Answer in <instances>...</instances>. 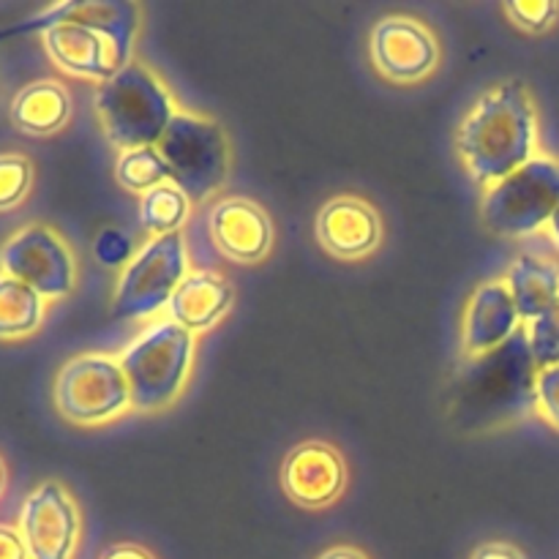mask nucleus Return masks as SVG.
<instances>
[{
  "label": "nucleus",
  "instance_id": "nucleus-21",
  "mask_svg": "<svg viewBox=\"0 0 559 559\" xmlns=\"http://www.w3.org/2000/svg\"><path fill=\"white\" fill-rule=\"evenodd\" d=\"M115 180L129 194L142 197L156 189V186L169 183L173 173H169V164L164 162L158 147H134V151L118 153V158H115Z\"/></svg>",
  "mask_w": 559,
  "mask_h": 559
},
{
  "label": "nucleus",
  "instance_id": "nucleus-25",
  "mask_svg": "<svg viewBox=\"0 0 559 559\" xmlns=\"http://www.w3.org/2000/svg\"><path fill=\"white\" fill-rule=\"evenodd\" d=\"M535 415L559 431V364L535 374Z\"/></svg>",
  "mask_w": 559,
  "mask_h": 559
},
{
  "label": "nucleus",
  "instance_id": "nucleus-9",
  "mask_svg": "<svg viewBox=\"0 0 559 559\" xmlns=\"http://www.w3.org/2000/svg\"><path fill=\"white\" fill-rule=\"evenodd\" d=\"M0 273L20 278L41 298H69L80 284V262L69 240L55 227L33 222L9 235L0 246Z\"/></svg>",
  "mask_w": 559,
  "mask_h": 559
},
{
  "label": "nucleus",
  "instance_id": "nucleus-26",
  "mask_svg": "<svg viewBox=\"0 0 559 559\" xmlns=\"http://www.w3.org/2000/svg\"><path fill=\"white\" fill-rule=\"evenodd\" d=\"M0 559H31L16 524L0 522Z\"/></svg>",
  "mask_w": 559,
  "mask_h": 559
},
{
  "label": "nucleus",
  "instance_id": "nucleus-17",
  "mask_svg": "<svg viewBox=\"0 0 559 559\" xmlns=\"http://www.w3.org/2000/svg\"><path fill=\"white\" fill-rule=\"evenodd\" d=\"M74 98L60 80L44 76L22 85L9 104V118L16 131L27 136H52L69 126Z\"/></svg>",
  "mask_w": 559,
  "mask_h": 559
},
{
  "label": "nucleus",
  "instance_id": "nucleus-2",
  "mask_svg": "<svg viewBox=\"0 0 559 559\" xmlns=\"http://www.w3.org/2000/svg\"><path fill=\"white\" fill-rule=\"evenodd\" d=\"M41 47L58 71L102 85L134 60L142 9L129 0L52 5L41 16Z\"/></svg>",
  "mask_w": 559,
  "mask_h": 559
},
{
  "label": "nucleus",
  "instance_id": "nucleus-27",
  "mask_svg": "<svg viewBox=\"0 0 559 559\" xmlns=\"http://www.w3.org/2000/svg\"><path fill=\"white\" fill-rule=\"evenodd\" d=\"M469 559H527V555L508 540H489V544L478 546Z\"/></svg>",
  "mask_w": 559,
  "mask_h": 559
},
{
  "label": "nucleus",
  "instance_id": "nucleus-4",
  "mask_svg": "<svg viewBox=\"0 0 559 559\" xmlns=\"http://www.w3.org/2000/svg\"><path fill=\"white\" fill-rule=\"evenodd\" d=\"M200 336L167 314L145 322L118 353L136 415H162L180 402L197 364Z\"/></svg>",
  "mask_w": 559,
  "mask_h": 559
},
{
  "label": "nucleus",
  "instance_id": "nucleus-12",
  "mask_svg": "<svg viewBox=\"0 0 559 559\" xmlns=\"http://www.w3.org/2000/svg\"><path fill=\"white\" fill-rule=\"evenodd\" d=\"M317 246L338 262H364L380 251L385 224L374 202L360 194H336L317 211Z\"/></svg>",
  "mask_w": 559,
  "mask_h": 559
},
{
  "label": "nucleus",
  "instance_id": "nucleus-7",
  "mask_svg": "<svg viewBox=\"0 0 559 559\" xmlns=\"http://www.w3.org/2000/svg\"><path fill=\"white\" fill-rule=\"evenodd\" d=\"M156 147L169 164L173 180L194 205L213 200L227 186L233 173V147L224 126L211 115L180 109Z\"/></svg>",
  "mask_w": 559,
  "mask_h": 559
},
{
  "label": "nucleus",
  "instance_id": "nucleus-13",
  "mask_svg": "<svg viewBox=\"0 0 559 559\" xmlns=\"http://www.w3.org/2000/svg\"><path fill=\"white\" fill-rule=\"evenodd\" d=\"M207 235L213 249L235 265H260L271 257L276 243L271 213L243 194H224L213 200L207 213Z\"/></svg>",
  "mask_w": 559,
  "mask_h": 559
},
{
  "label": "nucleus",
  "instance_id": "nucleus-8",
  "mask_svg": "<svg viewBox=\"0 0 559 559\" xmlns=\"http://www.w3.org/2000/svg\"><path fill=\"white\" fill-rule=\"evenodd\" d=\"M191 267L183 233L147 238L123 262L112 293V311L123 320H156L164 317L169 300L178 293Z\"/></svg>",
  "mask_w": 559,
  "mask_h": 559
},
{
  "label": "nucleus",
  "instance_id": "nucleus-24",
  "mask_svg": "<svg viewBox=\"0 0 559 559\" xmlns=\"http://www.w3.org/2000/svg\"><path fill=\"white\" fill-rule=\"evenodd\" d=\"M524 336L538 369L559 364V300L546 314L524 325Z\"/></svg>",
  "mask_w": 559,
  "mask_h": 559
},
{
  "label": "nucleus",
  "instance_id": "nucleus-6",
  "mask_svg": "<svg viewBox=\"0 0 559 559\" xmlns=\"http://www.w3.org/2000/svg\"><path fill=\"white\" fill-rule=\"evenodd\" d=\"M559 207V158L540 153L508 178L480 191V218L497 238L527 240L544 235Z\"/></svg>",
  "mask_w": 559,
  "mask_h": 559
},
{
  "label": "nucleus",
  "instance_id": "nucleus-31",
  "mask_svg": "<svg viewBox=\"0 0 559 559\" xmlns=\"http://www.w3.org/2000/svg\"><path fill=\"white\" fill-rule=\"evenodd\" d=\"M5 486H9V469H5L3 456H0V497L5 495Z\"/></svg>",
  "mask_w": 559,
  "mask_h": 559
},
{
  "label": "nucleus",
  "instance_id": "nucleus-23",
  "mask_svg": "<svg viewBox=\"0 0 559 559\" xmlns=\"http://www.w3.org/2000/svg\"><path fill=\"white\" fill-rule=\"evenodd\" d=\"M502 14L516 31L540 36L559 22V3L557 0H511V3H502Z\"/></svg>",
  "mask_w": 559,
  "mask_h": 559
},
{
  "label": "nucleus",
  "instance_id": "nucleus-20",
  "mask_svg": "<svg viewBox=\"0 0 559 559\" xmlns=\"http://www.w3.org/2000/svg\"><path fill=\"white\" fill-rule=\"evenodd\" d=\"M191 211H194V202L175 180L156 186V189L140 197V224L147 233V238L183 233V227L191 218Z\"/></svg>",
  "mask_w": 559,
  "mask_h": 559
},
{
  "label": "nucleus",
  "instance_id": "nucleus-30",
  "mask_svg": "<svg viewBox=\"0 0 559 559\" xmlns=\"http://www.w3.org/2000/svg\"><path fill=\"white\" fill-rule=\"evenodd\" d=\"M544 235H546V240H549V243L559 251V207L555 211V216H551V222L546 224Z\"/></svg>",
  "mask_w": 559,
  "mask_h": 559
},
{
  "label": "nucleus",
  "instance_id": "nucleus-11",
  "mask_svg": "<svg viewBox=\"0 0 559 559\" xmlns=\"http://www.w3.org/2000/svg\"><path fill=\"white\" fill-rule=\"evenodd\" d=\"M16 527L31 559H74L82 540V511L60 480H44L22 502Z\"/></svg>",
  "mask_w": 559,
  "mask_h": 559
},
{
  "label": "nucleus",
  "instance_id": "nucleus-3",
  "mask_svg": "<svg viewBox=\"0 0 559 559\" xmlns=\"http://www.w3.org/2000/svg\"><path fill=\"white\" fill-rule=\"evenodd\" d=\"M93 107L104 136L109 145L118 147V153L156 147L173 126L175 115L183 109L162 74L136 58L96 85Z\"/></svg>",
  "mask_w": 559,
  "mask_h": 559
},
{
  "label": "nucleus",
  "instance_id": "nucleus-1",
  "mask_svg": "<svg viewBox=\"0 0 559 559\" xmlns=\"http://www.w3.org/2000/svg\"><path fill=\"white\" fill-rule=\"evenodd\" d=\"M456 156L480 191L540 156V112L522 80H502L478 96L456 129Z\"/></svg>",
  "mask_w": 559,
  "mask_h": 559
},
{
  "label": "nucleus",
  "instance_id": "nucleus-16",
  "mask_svg": "<svg viewBox=\"0 0 559 559\" xmlns=\"http://www.w3.org/2000/svg\"><path fill=\"white\" fill-rule=\"evenodd\" d=\"M233 306L235 287L229 278L211 267H194L173 295L164 314L194 336H202L222 325Z\"/></svg>",
  "mask_w": 559,
  "mask_h": 559
},
{
  "label": "nucleus",
  "instance_id": "nucleus-18",
  "mask_svg": "<svg viewBox=\"0 0 559 559\" xmlns=\"http://www.w3.org/2000/svg\"><path fill=\"white\" fill-rule=\"evenodd\" d=\"M511 298L524 325L538 320L559 300V262L540 254H519L506 276Z\"/></svg>",
  "mask_w": 559,
  "mask_h": 559
},
{
  "label": "nucleus",
  "instance_id": "nucleus-28",
  "mask_svg": "<svg viewBox=\"0 0 559 559\" xmlns=\"http://www.w3.org/2000/svg\"><path fill=\"white\" fill-rule=\"evenodd\" d=\"M98 559H156V555L140 544H112L102 551Z\"/></svg>",
  "mask_w": 559,
  "mask_h": 559
},
{
  "label": "nucleus",
  "instance_id": "nucleus-10",
  "mask_svg": "<svg viewBox=\"0 0 559 559\" xmlns=\"http://www.w3.org/2000/svg\"><path fill=\"white\" fill-rule=\"evenodd\" d=\"M369 58L382 80L409 87L437 74L442 63V44L418 16L385 14L371 25Z\"/></svg>",
  "mask_w": 559,
  "mask_h": 559
},
{
  "label": "nucleus",
  "instance_id": "nucleus-5",
  "mask_svg": "<svg viewBox=\"0 0 559 559\" xmlns=\"http://www.w3.org/2000/svg\"><path fill=\"white\" fill-rule=\"evenodd\" d=\"M52 402L60 418L80 429H98L134 415L129 380L112 353H82L55 374Z\"/></svg>",
  "mask_w": 559,
  "mask_h": 559
},
{
  "label": "nucleus",
  "instance_id": "nucleus-19",
  "mask_svg": "<svg viewBox=\"0 0 559 559\" xmlns=\"http://www.w3.org/2000/svg\"><path fill=\"white\" fill-rule=\"evenodd\" d=\"M49 300L20 278L0 273V342H22L36 336L47 322Z\"/></svg>",
  "mask_w": 559,
  "mask_h": 559
},
{
  "label": "nucleus",
  "instance_id": "nucleus-14",
  "mask_svg": "<svg viewBox=\"0 0 559 559\" xmlns=\"http://www.w3.org/2000/svg\"><path fill=\"white\" fill-rule=\"evenodd\" d=\"M524 331L516 304L511 298L506 278H486L467 298L459 328L462 360L480 364L489 355L500 353Z\"/></svg>",
  "mask_w": 559,
  "mask_h": 559
},
{
  "label": "nucleus",
  "instance_id": "nucleus-29",
  "mask_svg": "<svg viewBox=\"0 0 559 559\" xmlns=\"http://www.w3.org/2000/svg\"><path fill=\"white\" fill-rule=\"evenodd\" d=\"M317 559H369V555L355 549V546H331V549L322 551Z\"/></svg>",
  "mask_w": 559,
  "mask_h": 559
},
{
  "label": "nucleus",
  "instance_id": "nucleus-15",
  "mask_svg": "<svg viewBox=\"0 0 559 559\" xmlns=\"http://www.w3.org/2000/svg\"><path fill=\"white\" fill-rule=\"evenodd\" d=\"M278 480L289 502L304 511H325L347 491L349 467L336 445L325 440H306L287 453Z\"/></svg>",
  "mask_w": 559,
  "mask_h": 559
},
{
  "label": "nucleus",
  "instance_id": "nucleus-22",
  "mask_svg": "<svg viewBox=\"0 0 559 559\" xmlns=\"http://www.w3.org/2000/svg\"><path fill=\"white\" fill-rule=\"evenodd\" d=\"M36 169L22 153H0V213L14 211L27 200Z\"/></svg>",
  "mask_w": 559,
  "mask_h": 559
}]
</instances>
